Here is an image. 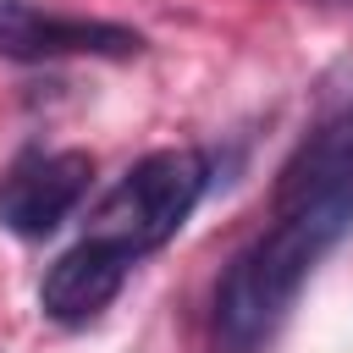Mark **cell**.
<instances>
[{
    "label": "cell",
    "mask_w": 353,
    "mask_h": 353,
    "mask_svg": "<svg viewBox=\"0 0 353 353\" xmlns=\"http://www.w3.org/2000/svg\"><path fill=\"white\" fill-rule=\"evenodd\" d=\"M353 226V182H325L281 199V215L221 270L215 281V336L226 353H259L287 309L298 303L314 265Z\"/></svg>",
    "instance_id": "6da1fadb"
},
{
    "label": "cell",
    "mask_w": 353,
    "mask_h": 353,
    "mask_svg": "<svg viewBox=\"0 0 353 353\" xmlns=\"http://www.w3.org/2000/svg\"><path fill=\"white\" fill-rule=\"evenodd\" d=\"M138 50H143V39L121 22L55 17V11H39L28 0H0V55H11V61H55V55L121 61V55H138Z\"/></svg>",
    "instance_id": "277c9868"
},
{
    "label": "cell",
    "mask_w": 353,
    "mask_h": 353,
    "mask_svg": "<svg viewBox=\"0 0 353 353\" xmlns=\"http://www.w3.org/2000/svg\"><path fill=\"white\" fill-rule=\"evenodd\" d=\"M94 188L83 149H22L0 171V226L17 237H50Z\"/></svg>",
    "instance_id": "3957f363"
},
{
    "label": "cell",
    "mask_w": 353,
    "mask_h": 353,
    "mask_svg": "<svg viewBox=\"0 0 353 353\" xmlns=\"http://www.w3.org/2000/svg\"><path fill=\"white\" fill-rule=\"evenodd\" d=\"M204 188H210V160L199 149H154L94 204L88 237L110 243L116 254H127L138 265L143 254L165 248L188 226Z\"/></svg>",
    "instance_id": "7a4b0ae2"
},
{
    "label": "cell",
    "mask_w": 353,
    "mask_h": 353,
    "mask_svg": "<svg viewBox=\"0 0 353 353\" xmlns=\"http://www.w3.org/2000/svg\"><path fill=\"white\" fill-rule=\"evenodd\" d=\"M325 182H353V110H342L331 127H320L303 143V154L287 165L281 199H292L303 188H325Z\"/></svg>",
    "instance_id": "8992f818"
},
{
    "label": "cell",
    "mask_w": 353,
    "mask_h": 353,
    "mask_svg": "<svg viewBox=\"0 0 353 353\" xmlns=\"http://www.w3.org/2000/svg\"><path fill=\"white\" fill-rule=\"evenodd\" d=\"M127 276H132V259L83 232V237L44 270V281H39V309H44L55 325H88L99 309H110V298L127 287Z\"/></svg>",
    "instance_id": "5b68a950"
},
{
    "label": "cell",
    "mask_w": 353,
    "mask_h": 353,
    "mask_svg": "<svg viewBox=\"0 0 353 353\" xmlns=\"http://www.w3.org/2000/svg\"><path fill=\"white\" fill-rule=\"evenodd\" d=\"M309 6H353V0H309Z\"/></svg>",
    "instance_id": "52a82bcc"
}]
</instances>
